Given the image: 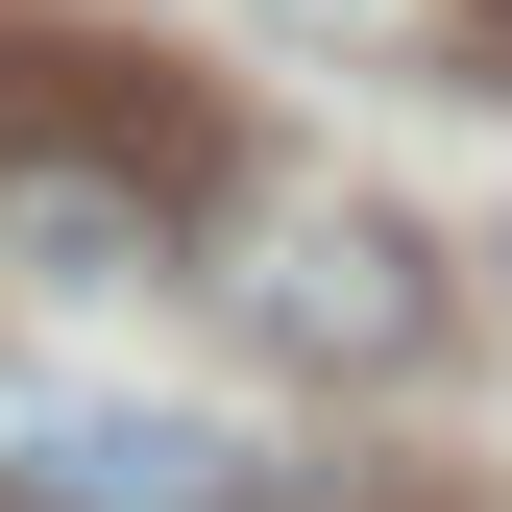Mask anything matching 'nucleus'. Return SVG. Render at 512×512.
Instances as JSON below:
<instances>
[{
	"label": "nucleus",
	"mask_w": 512,
	"mask_h": 512,
	"mask_svg": "<svg viewBox=\"0 0 512 512\" xmlns=\"http://www.w3.org/2000/svg\"><path fill=\"white\" fill-rule=\"evenodd\" d=\"M244 317H269V366H366V391H391V366L439 342V244L391 196H293L269 269H244Z\"/></svg>",
	"instance_id": "1"
}]
</instances>
